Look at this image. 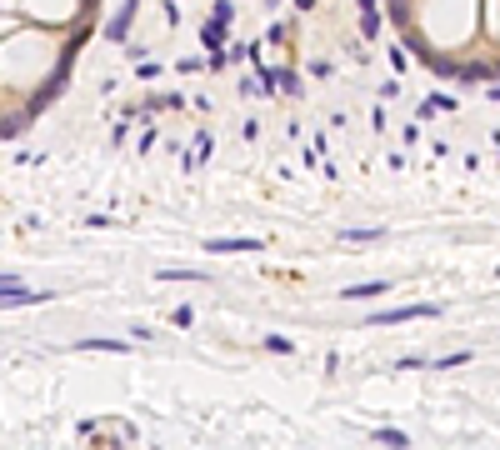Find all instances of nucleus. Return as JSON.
<instances>
[{
	"label": "nucleus",
	"instance_id": "f257e3e1",
	"mask_svg": "<svg viewBox=\"0 0 500 450\" xmlns=\"http://www.w3.org/2000/svg\"><path fill=\"white\" fill-rule=\"evenodd\" d=\"M435 315H446V305H430V300H420V305L375 310V315H365V325H401V320H435Z\"/></svg>",
	"mask_w": 500,
	"mask_h": 450
},
{
	"label": "nucleus",
	"instance_id": "f03ea898",
	"mask_svg": "<svg viewBox=\"0 0 500 450\" xmlns=\"http://www.w3.org/2000/svg\"><path fill=\"white\" fill-rule=\"evenodd\" d=\"M200 250H210V255H250V250H265V241H255V236H215V241H200Z\"/></svg>",
	"mask_w": 500,
	"mask_h": 450
},
{
	"label": "nucleus",
	"instance_id": "7ed1b4c3",
	"mask_svg": "<svg viewBox=\"0 0 500 450\" xmlns=\"http://www.w3.org/2000/svg\"><path fill=\"white\" fill-rule=\"evenodd\" d=\"M66 75H71V71H61V66H55V75H50V80H45V85H40L35 95H30V116H40V110H50L55 100L66 95Z\"/></svg>",
	"mask_w": 500,
	"mask_h": 450
},
{
	"label": "nucleus",
	"instance_id": "20e7f679",
	"mask_svg": "<svg viewBox=\"0 0 500 450\" xmlns=\"http://www.w3.org/2000/svg\"><path fill=\"white\" fill-rule=\"evenodd\" d=\"M50 300V291H25V286H6L0 291V310H16V305H40Z\"/></svg>",
	"mask_w": 500,
	"mask_h": 450
},
{
	"label": "nucleus",
	"instance_id": "39448f33",
	"mask_svg": "<svg viewBox=\"0 0 500 450\" xmlns=\"http://www.w3.org/2000/svg\"><path fill=\"white\" fill-rule=\"evenodd\" d=\"M135 6H140V0H126V6H121V16L105 25V40H116V45H126V40H130V20H135Z\"/></svg>",
	"mask_w": 500,
	"mask_h": 450
},
{
	"label": "nucleus",
	"instance_id": "423d86ee",
	"mask_svg": "<svg viewBox=\"0 0 500 450\" xmlns=\"http://www.w3.org/2000/svg\"><path fill=\"white\" fill-rule=\"evenodd\" d=\"M226 35H231V20H220V16H210V20H200V45L215 55L220 45H226Z\"/></svg>",
	"mask_w": 500,
	"mask_h": 450
},
{
	"label": "nucleus",
	"instance_id": "0eeeda50",
	"mask_svg": "<svg viewBox=\"0 0 500 450\" xmlns=\"http://www.w3.org/2000/svg\"><path fill=\"white\" fill-rule=\"evenodd\" d=\"M355 6H360V35L375 40L380 35V6H375V0H355Z\"/></svg>",
	"mask_w": 500,
	"mask_h": 450
},
{
	"label": "nucleus",
	"instance_id": "6e6552de",
	"mask_svg": "<svg viewBox=\"0 0 500 450\" xmlns=\"http://www.w3.org/2000/svg\"><path fill=\"white\" fill-rule=\"evenodd\" d=\"M385 291H391V280H370V286H346L341 300H375V296H385Z\"/></svg>",
	"mask_w": 500,
	"mask_h": 450
},
{
	"label": "nucleus",
	"instance_id": "1a4fd4ad",
	"mask_svg": "<svg viewBox=\"0 0 500 450\" xmlns=\"http://www.w3.org/2000/svg\"><path fill=\"white\" fill-rule=\"evenodd\" d=\"M30 121H35L30 110H25V116H6V121H0V140H20L30 130Z\"/></svg>",
	"mask_w": 500,
	"mask_h": 450
},
{
	"label": "nucleus",
	"instance_id": "9d476101",
	"mask_svg": "<svg viewBox=\"0 0 500 450\" xmlns=\"http://www.w3.org/2000/svg\"><path fill=\"white\" fill-rule=\"evenodd\" d=\"M80 351H105V355L121 351V355H126L130 346H126V341H110V335H90V341H80Z\"/></svg>",
	"mask_w": 500,
	"mask_h": 450
},
{
	"label": "nucleus",
	"instance_id": "9b49d317",
	"mask_svg": "<svg viewBox=\"0 0 500 450\" xmlns=\"http://www.w3.org/2000/svg\"><path fill=\"white\" fill-rule=\"evenodd\" d=\"M380 236H385V225H365V231L346 225V231H341V241H355V245H360V241H380Z\"/></svg>",
	"mask_w": 500,
	"mask_h": 450
},
{
	"label": "nucleus",
	"instance_id": "f8f14e48",
	"mask_svg": "<svg viewBox=\"0 0 500 450\" xmlns=\"http://www.w3.org/2000/svg\"><path fill=\"white\" fill-rule=\"evenodd\" d=\"M370 435H375L380 445H410V435H406V430H396V425H375Z\"/></svg>",
	"mask_w": 500,
	"mask_h": 450
},
{
	"label": "nucleus",
	"instance_id": "ddd939ff",
	"mask_svg": "<svg viewBox=\"0 0 500 450\" xmlns=\"http://www.w3.org/2000/svg\"><path fill=\"white\" fill-rule=\"evenodd\" d=\"M160 280H200V270H185V265H160Z\"/></svg>",
	"mask_w": 500,
	"mask_h": 450
},
{
	"label": "nucleus",
	"instance_id": "4468645a",
	"mask_svg": "<svg viewBox=\"0 0 500 450\" xmlns=\"http://www.w3.org/2000/svg\"><path fill=\"white\" fill-rule=\"evenodd\" d=\"M456 365H470V351H456V355H440L435 370H456Z\"/></svg>",
	"mask_w": 500,
	"mask_h": 450
},
{
	"label": "nucleus",
	"instance_id": "2eb2a0df",
	"mask_svg": "<svg viewBox=\"0 0 500 450\" xmlns=\"http://www.w3.org/2000/svg\"><path fill=\"white\" fill-rule=\"evenodd\" d=\"M265 351H275V355H295V346L286 341V335H265Z\"/></svg>",
	"mask_w": 500,
	"mask_h": 450
},
{
	"label": "nucleus",
	"instance_id": "dca6fc26",
	"mask_svg": "<svg viewBox=\"0 0 500 450\" xmlns=\"http://www.w3.org/2000/svg\"><path fill=\"white\" fill-rule=\"evenodd\" d=\"M210 16H220V20H236V0H215V6H210Z\"/></svg>",
	"mask_w": 500,
	"mask_h": 450
},
{
	"label": "nucleus",
	"instance_id": "f3484780",
	"mask_svg": "<svg viewBox=\"0 0 500 450\" xmlns=\"http://www.w3.org/2000/svg\"><path fill=\"white\" fill-rule=\"evenodd\" d=\"M406 66H410V55L396 45V50H391V71H396V75H406Z\"/></svg>",
	"mask_w": 500,
	"mask_h": 450
},
{
	"label": "nucleus",
	"instance_id": "a211bd4d",
	"mask_svg": "<svg viewBox=\"0 0 500 450\" xmlns=\"http://www.w3.org/2000/svg\"><path fill=\"white\" fill-rule=\"evenodd\" d=\"M135 75H140V80H155L160 66H155V61H135Z\"/></svg>",
	"mask_w": 500,
	"mask_h": 450
},
{
	"label": "nucleus",
	"instance_id": "6ab92c4d",
	"mask_svg": "<svg viewBox=\"0 0 500 450\" xmlns=\"http://www.w3.org/2000/svg\"><path fill=\"white\" fill-rule=\"evenodd\" d=\"M195 155H200V160H210V130H200V135H195Z\"/></svg>",
	"mask_w": 500,
	"mask_h": 450
},
{
	"label": "nucleus",
	"instance_id": "aec40b11",
	"mask_svg": "<svg viewBox=\"0 0 500 450\" xmlns=\"http://www.w3.org/2000/svg\"><path fill=\"white\" fill-rule=\"evenodd\" d=\"M171 320H176V325H190V320H195V310H190V305H176V310H171Z\"/></svg>",
	"mask_w": 500,
	"mask_h": 450
},
{
	"label": "nucleus",
	"instance_id": "412c9836",
	"mask_svg": "<svg viewBox=\"0 0 500 450\" xmlns=\"http://www.w3.org/2000/svg\"><path fill=\"white\" fill-rule=\"evenodd\" d=\"M176 71H181V75H195V71H200V55H185V61H181Z\"/></svg>",
	"mask_w": 500,
	"mask_h": 450
},
{
	"label": "nucleus",
	"instance_id": "4be33fe9",
	"mask_svg": "<svg viewBox=\"0 0 500 450\" xmlns=\"http://www.w3.org/2000/svg\"><path fill=\"white\" fill-rule=\"evenodd\" d=\"M396 365H401V370H425V360H420V355H401Z\"/></svg>",
	"mask_w": 500,
	"mask_h": 450
},
{
	"label": "nucleus",
	"instance_id": "5701e85b",
	"mask_svg": "<svg viewBox=\"0 0 500 450\" xmlns=\"http://www.w3.org/2000/svg\"><path fill=\"white\" fill-rule=\"evenodd\" d=\"M485 95H490V100H495V105H500V85H485Z\"/></svg>",
	"mask_w": 500,
	"mask_h": 450
},
{
	"label": "nucleus",
	"instance_id": "b1692460",
	"mask_svg": "<svg viewBox=\"0 0 500 450\" xmlns=\"http://www.w3.org/2000/svg\"><path fill=\"white\" fill-rule=\"evenodd\" d=\"M295 11H315V0H295Z\"/></svg>",
	"mask_w": 500,
	"mask_h": 450
},
{
	"label": "nucleus",
	"instance_id": "393cba45",
	"mask_svg": "<svg viewBox=\"0 0 500 450\" xmlns=\"http://www.w3.org/2000/svg\"><path fill=\"white\" fill-rule=\"evenodd\" d=\"M265 6H281V0H265Z\"/></svg>",
	"mask_w": 500,
	"mask_h": 450
}]
</instances>
